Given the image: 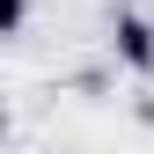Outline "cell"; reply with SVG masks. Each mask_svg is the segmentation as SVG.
I'll return each instance as SVG.
<instances>
[{
	"mask_svg": "<svg viewBox=\"0 0 154 154\" xmlns=\"http://www.w3.org/2000/svg\"><path fill=\"white\" fill-rule=\"evenodd\" d=\"M110 51H118L125 73H154V22L140 8H118V22H110Z\"/></svg>",
	"mask_w": 154,
	"mask_h": 154,
	"instance_id": "obj_1",
	"label": "cell"
},
{
	"mask_svg": "<svg viewBox=\"0 0 154 154\" xmlns=\"http://www.w3.org/2000/svg\"><path fill=\"white\" fill-rule=\"evenodd\" d=\"M22 22H29V0H0V37H22Z\"/></svg>",
	"mask_w": 154,
	"mask_h": 154,
	"instance_id": "obj_2",
	"label": "cell"
}]
</instances>
